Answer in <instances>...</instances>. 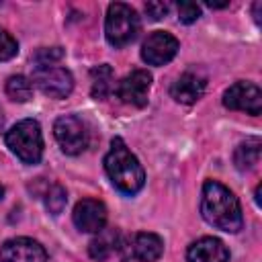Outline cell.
<instances>
[{"instance_id": "4fadbf2b", "label": "cell", "mask_w": 262, "mask_h": 262, "mask_svg": "<svg viewBox=\"0 0 262 262\" xmlns=\"http://www.w3.org/2000/svg\"><path fill=\"white\" fill-rule=\"evenodd\" d=\"M205 88H207L205 76H201L196 72H184L180 78H176V82H172L170 96L176 102L192 104V102H196L205 94Z\"/></svg>"}, {"instance_id": "ba28073f", "label": "cell", "mask_w": 262, "mask_h": 262, "mask_svg": "<svg viewBox=\"0 0 262 262\" xmlns=\"http://www.w3.org/2000/svg\"><path fill=\"white\" fill-rule=\"evenodd\" d=\"M223 106L258 117L262 113V92L252 82H235L223 92Z\"/></svg>"}, {"instance_id": "d6986e66", "label": "cell", "mask_w": 262, "mask_h": 262, "mask_svg": "<svg viewBox=\"0 0 262 262\" xmlns=\"http://www.w3.org/2000/svg\"><path fill=\"white\" fill-rule=\"evenodd\" d=\"M6 94L14 102H27L33 94V82L25 76H10L6 80Z\"/></svg>"}, {"instance_id": "7a4b0ae2", "label": "cell", "mask_w": 262, "mask_h": 262, "mask_svg": "<svg viewBox=\"0 0 262 262\" xmlns=\"http://www.w3.org/2000/svg\"><path fill=\"white\" fill-rule=\"evenodd\" d=\"M104 170L108 180L117 190L123 194H137L145 184V172L139 160L129 151L125 141L121 137H115L111 141V149L104 156Z\"/></svg>"}, {"instance_id": "603a6c76", "label": "cell", "mask_w": 262, "mask_h": 262, "mask_svg": "<svg viewBox=\"0 0 262 262\" xmlns=\"http://www.w3.org/2000/svg\"><path fill=\"white\" fill-rule=\"evenodd\" d=\"M170 10V4L168 2H147L145 4V12L151 20H160L162 16H166Z\"/></svg>"}, {"instance_id": "7c38bea8", "label": "cell", "mask_w": 262, "mask_h": 262, "mask_svg": "<svg viewBox=\"0 0 262 262\" xmlns=\"http://www.w3.org/2000/svg\"><path fill=\"white\" fill-rule=\"evenodd\" d=\"M106 207L96 199L78 201L72 213L74 225L84 233H98L106 225Z\"/></svg>"}, {"instance_id": "8992f818", "label": "cell", "mask_w": 262, "mask_h": 262, "mask_svg": "<svg viewBox=\"0 0 262 262\" xmlns=\"http://www.w3.org/2000/svg\"><path fill=\"white\" fill-rule=\"evenodd\" d=\"M33 84L49 98H66L74 88V78L63 66L33 63Z\"/></svg>"}, {"instance_id": "7402d4cb", "label": "cell", "mask_w": 262, "mask_h": 262, "mask_svg": "<svg viewBox=\"0 0 262 262\" xmlns=\"http://www.w3.org/2000/svg\"><path fill=\"white\" fill-rule=\"evenodd\" d=\"M63 57L61 47H43L35 53L33 63H57Z\"/></svg>"}, {"instance_id": "5b68a950", "label": "cell", "mask_w": 262, "mask_h": 262, "mask_svg": "<svg viewBox=\"0 0 262 262\" xmlns=\"http://www.w3.org/2000/svg\"><path fill=\"white\" fill-rule=\"evenodd\" d=\"M117 254L123 262H156L164 254V242L158 233L137 231L119 237Z\"/></svg>"}, {"instance_id": "9c48e42d", "label": "cell", "mask_w": 262, "mask_h": 262, "mask_svg": "<svg viewBox=\"0 0 262 262\" xmlns=\"http://www.w3.org/2000/svg\"><path fill=\"white\" fill-rule=\"evenodd\" d=\"M178 53V39L166 31H154L141 45V59L149 66H164Z\"/></svg>"}, {"instance_id": "ac0fdd59", "label": "cell", "mask_w": 262, "mask_h": 262, "mask_svg": "<svg viewBox=\"0 0 262 262\" xmlns=\"http://www.w3.org/2000/svg\"><path fill=\"white\" fill-rule=\"evenodd\" d=\"M41 199L45 203V209L51 213V215H59L68 203V194H66V188L57 182L53 184H47L45 190L41 192Z\"/></svg>"}, {"instance_id": "6da1fadb", "label": "cell", "mask_w": 262, "mask_h": 262, "mask_svg": "<svg viewBox=\"0 0 262 262\" xmlns=\"http://www.w3.org/2000/svg\"><path fill=\"white\" fill-rule=\"evenodd\" d=\"M201 215L209 225L227 233H237L244 225L237 196L217 180H207L203 184Z\"/></svg>"}, {"instance_id": "e0dca14e", "label": "cell", "mask_w": 262, "mask_h": 262, "mask_svg": "<svg viewBox=\"0 0 262 262\" xmlns=\"http://www.w3.org/2000/svg\"><path fill=\"white\" fill-rule=\"evenodd\" d=\"M90 78H92V88H90L92 98H96V100H104V98L111 94V90H115V86H113V70H111V66H106V63L94 66V68L90 70Z\"/></svg>"}, {"instance_id": "9a60e30c", "label": "cell", "mask_w": 262, "mask_h": 262, "mask_svg": "<svg viewBox=\"0 0 262 262\" xmlns=\"http://www.w3.org/2000/svg\"><path fill=\"white\" fill-rule=\"evenodd\" d=\"M117 244H119V231L111 229V227H102L96 233V237L88 244V254L92 260L102 262L111 256L113 250H117Z\"/></svg>"}, {"instance_id": "3957f363", "label": "cell", "mask_w": 262, "mask_h": 262, "mask_svg": "<svg viewBox=\"0 0 262 262\" xmlns=\"http://www.w3.org/2000/svg\"><path fill=\"white\" fill-rule=\"evenodd\" d=\"M6 147L23 162L37 164L43 156V135L35 119H23L6 131Z\"/></svg>"}, {"instance_id": "5bb4252c", "label": "cell", "mask_w": 262, "mask_h": 262, "mask_svg": "<svg viewBox=\"0 0 262 262\" xmlns=\"http://www.w3.org/2000/svg\"><path fill=\"white\" fill-rule=\"evenodd\" d=\"M186 260L188 262H227L229 250L217 237H201L188 246Z\"/></svg>"}, {"instance_id": "8fae6325", "label": "cell", "mask_w": 262, "mask_h": 262, "mask_svg": "<svg viewBox=\"0 0 262 262\" xmlns=\"http://www.w3.org/2000/svg\"><path fill=\"white\" fill-rule=\"evenodd\" d=\"M0 262H47V252L31 237H12L0 246Z\"/></svg>"}, {"instance_id": "30bf717a", "label": "cell", "mask_w": 262, "mask_h": 262, "mask_svg": "<svg viewBox=\"0 0 262 262\" xmlns=\"http://www.w3.org/2000/svg\"><path fill=\"white\" fill-rule=\"evenodd\" d=\"M149 86H151V74L147 70H133L131 74L121 78L115 92L125 104H133L141 108L147 104Z\"/></svg>"}, {"instance_id": "d4e9b609", "label": "cell", "mask_w": 262, "mask_h": 262, "mask_svg": "<svg viewBox=\"0 0 262 262\" xmlns=\"http://www.w3.org/2000/svg\"><path fill=\"white\" fill-rule=\"evenodd\" d=\"M2 196H4V186L0 184V199H2Z\"/></svg>"}, {"instance_id": "52a82bcc", "label": "cell", "mask_w": 262, "mask_h": 262, "mask_svg": "<svg viewBox=\"0 0 262 262\" xmlns=\"http://www.w3.org/2000/svg\"><path fill=\"white\" fill-rule=\"evenodd\" d=\"M53 135L57 145L68 156H78L88 147L90 133L86 123L76 115H63L53 125Z\"/></svg>"}, {"instance_id": "44dd1931", "label": "cell", "mask_w": 262, "mask_h": 262, "mask_svg": "<svg viewBox=\"0 0 262 262\" xmlns=\"http://www.w3.org/2000/svg\"><path fill=\"white\" fill-rule=\"evenodd\" d=\"M176 12H178V20L184 25L194 23L201 16V6L194 2H178L176 4Z\"/></svg>"}, {"instance_id": "2e32d148", "label": "cell", "mask_w": 262, "mask_h": 262, "mask_svg": "<svg viewBox=\"0 0 262 262\" xmlns=\"http://www.w3.org/2000/svg\"><path fill=\"white\" fill-rule=\"evenodd\" d=\"M258 162H260V139L258 137H250L235 147L233 164L237 170H242V172L252 170V168H256Z\"/></svg>"}, {"instance_id": "277c9868", "label": "cell", "mask_w": 262, "mask_h": 262, "mask_svg": "<svg viewBox=\"0 0 262 262\" xmlns=\"http://www.w3.org/2000/svg\"><path fill=\"white\" fill-rule=\"evenodd\" d=\"M139 16L135 8H131L125 2H113L106 8V18H104V37L113 47H125L129 45L137 33H139Z\"/></svg>"}, {"instance_id": "ffe728a7", "label": "cell", "mask_w": 262, "mask_h": 262, "mask_svg": "<svg viewBox=\"0 0 262 262\" xmlns=\"http://www.w3.org/2000/svg\"><path fill=\"white\" fill-rule=\"evenodd\" d=\"M16 53H18V43H16V39H14L10 33H6L4 29H0V61H8V59H12Z\"/></svg>"}, {"instance_id": "cb8c5ba5", "label": "cell", "mask_w": 262, "mask_h": 262, "mask_svg": "<svg viewBox=\"0 0 262 262\" xmlns=\"http://www.w3.org/2000/svg\"><path fill=\"white\" fill-rule=\"evenodd\" d=\"M2 123H4V115H2V108H0V129H2Z\"/></svg>"}]
</instances>
